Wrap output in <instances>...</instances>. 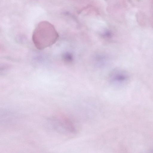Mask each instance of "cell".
<instances>
[{
  "label": "cell",
  "instance_id": "cell-1",
  "mask_svg": "<svg viewBox=\"0 0 153 153\" xmlns=\"http://www.w3.org/2000/svg\"><path fill=\"white\" fill-rule=\"evenodd\" d=\"M59 38L54 26L47 21L40 22L34 29L32 36L33 43L38 50H42L55 44Z\"/></svg>",
  "mask_w": 153,
  "mask_h": 153
},
{
  "label": "cell",
  "instance_id": "cell-3",
  "mask_svg": "<svg viewBox=\"0 0 153 153\" xmlns=\"http://www.w3.org/2000/svg\"><path fill=\"white\" fill-rule=\"evenodd\" d=\"M63 58L66 62H69L72 59V56L68 53H65L63 54Z\"/></svg>",
  "mask_w": 153,
  "mask_h": 153
},
{
  "label": "cell",
  "instance_id": "cell-2",
  "mask_svg": "<svg viewBox=\"0 0 153 153\" xmlns=\"http://www.w3.org/2000/svg\"><path fill=\"white\" fill-rule=\"evenodd\" d=\"M57 120L59 124L63 129L72 134L75 133L76 129L72 122L68 117L61 114Z\"/></svg>",
  "mask_w": 153,
  "mask_h": 153
}]
</instances>
